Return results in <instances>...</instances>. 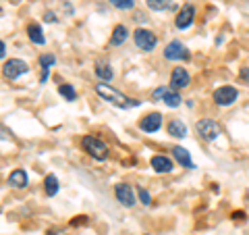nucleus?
<instances>
[{
	"instance_id": "obj_9",
	"label": "nucleus",
	"mask_w": 249,
	"mask_h": 235,
	"mask_svg": "<svg viewBox=\"0 0 249 235\" xmlns=\"http://www.w3.org/2000/svg\"><path fill=\"white\" fill-rule=\"evenodd\" d=\"M114 196L124 208L135 206V194H133V190H131V185H127V183L114 185Z\"/></svg>"
},
{
	"instance_id": "obj_11",
	"label": "nucleus",
	"mask_w": 249,
	"mask_h": 235,
	"mask_svg": "<svg viewBox=\"0 0 249 235\" xmlns=\"http://www.w3.org/2000/svg\"><path fill=\"white\" fill-rule=\"evenodd\" d=\"M193 17H196V9H193L191 4H183V9L178 11L177 19H175V25H177L178 29H187V27H191Z\"/></svg>"
},
{
	"instance_id": "obj_30",
	"label": "nucleus",
	"mask_w": 249,
	"mask_h": 235,
	"mask_svg": "<svg viewBox=\"0 0 249 235\" xmlns=\"http://www.w3.org/2000/svg\"><path fill=\"white\" fill-rule=\"evenodd\" d=\"M4 52H6V46H4V42H2V40H0V59L4 57Z\"/></svg>"
},
{
	"instance_id": "obj_16",
	"label": "nucleus",
	"mask_w": 249,
	"mask_h": 235,
	"mask_svg": "<svg viewBox=\"0 0 249 235\" xmlns=\"http://www.w3.org/2000/svg\"><path fill=\"white\" fill-rule=\"evenodd\" d=\"M168 133H170L173 137H178V139L185 137V136H187V127H185V123H183L181 119H173V121L168 123Z\"/></svg>"
},
{
	"instance_id": "obj_22",
	"label": "nucleus",
	"mask_w": 249,
	"mask_h": 235,
	"mask_svg": "<svg viewBox=\"0 0 249 235\" xmlns=\"http://www.w3.org/2000/svg\"><path fill=\"white\" fill-rule=\"evenodd\" d=\"M58 94L65 100H69V102H75V98H77V94H75V90L71 88L69 83H62V85H58Z\"/></svg>"
},
{
	"instance_id": "obj_23",
	"label": "nucleus",
	"mask_w": 249,
	"mask_h": 235,
	"mask_svg": "<svg viewBox=\"0 0 249 235\" xmlns=\"http://www.w3.org/2000/svg\"><path fill=\"white\" fill-rule=\"evenodd\" d=\"M110 4L121 11H131L135 6V0H110Z\"/></svg>"
},
{
	"instance_id": "obj_21",
	"label": "nucleus",
	"mask_w": 249,
	"mask_h": 235,
	"mask_svg": "<svg viewBox=\"0 0 249 235\" xmlns=\"http://www.w3.org/2000/svg\"><path fill=\"white\" fill-rule=\"evenodd\" d=\"M96 75H98L102 81H110L112 77H114L110 65H104V62H98V65H96Z\"/></svg>"
},
{
	"instance_id": "obj_26",
	"label": "nucleus",
	"mask_w": 249,
	"mask_h": 235,
	"mask_svg": "<svg viewBox=\"0 0 249 235\" xmlns=\"http://www.w3.org/2000/svg\"><path fill=\"white\" fill-rule=\"evenodd\" d=\"M44 21H48V23H54V21H56V15H54L52 11H46V13H44Z\"/></svg>"
},
{
	"instance_id": "obj_28",
	"label": "nucleus",
	"mask_w": 249,
	"mask_h": 235,
	"mask_svg": "<svg viewBox=\"0 0 249 235\" xmlns=\"http://www.w3.org/2000/svg\"><path fill=\"white\" fill-rule=\"evenodd\" d=\"M241 77H243V81L249 83V69H247V67H245V69H241Z\"/></svg>"
},
{
	"instance_id": "obj_6",
	"label": "nucleus",
	"mask_w": 249,
	"mask_h": 235,
	"mask_svg": "<svg viewBox=\"0 0 249 235\" xmlns=\"http://www.w3.org/2000/svg\"><path fill=\"white\" fill-rule=\"evenodd\" d=\"M133 40H135V46L137 48H142L143 52H150V50H154L156 48V36L152 34L150 29H135V34H133Z\"/></svg>"
},
{
	"instance_id": "obj_15",
	"label": "nucleus",
	"mask_w": 249,
	"mask_h": 235,
	"mask_svg": "<svg viewBox=\"0 0 249 235\" xmlns=\"http://www.w3.org/2000/svg\"><path fill=\"white\" fill-rule=\"evenodd\" d=\"M27 36H29V40L34 44H44L46 42L40 23H29V25H27Z\"/></svg>"
},
{
	"instance_id": "obj_17",
	"label": "nucleus",
	"mask_w": 249,
	"mask_h": 235,
	"mask_svg": "<svg viewBox=\"0 0 249 235\" xmlns=\"http://www.w3.org/2000/svg\"><path fill=\"white\" fill-rule=\"evenodd\" d=\"M9 183L13 187H25L27 185V173L23 169H15L13 173L9 175Z\"/></svg>"
},
{
	"instance_id": "obj_4",
	"label": "nucleus",
	"mask_w": 249,
	"mask_h": 235,
	"mask_svg": "<svg viewBox=\"0 0 249 235\" xmlns=\"http://www.w3.org/2000/svg\"><path fill=\"white\" fill-rule=\"evenodd\" d=\"M239 98V90L232 88V85H222L214 92V102L218 106H231L232 102H237Z\"/></svg>"
},
{
	"instance_id": "obj_19",
	"label": "nucleus",
	"mask_w": 249,
	"mask_h": 235,
	"mask_svg": "<svg viewBox=\"0 0 249 235\" xmlns=\"http://www.w3.org/2000/svg\"><path fill=\"white\" fill-rule=\"evenodd\" d=\"M58 179L54 177V175H46V179H44V190H46V196H56L58 194Z\"/></svg>"
},
{
	"instance_id": "obj_18",
	"label": "nucleus",
	"mask_w": 249,
	"mask_h": 235,
	"mask_svg": "<svg viewBox=\"0 0 249 235\" xmlns=\"http://www.w3.org/2000/svg\"><path fill=\"white\" fill-rule=\"evenodd\" d=\"M127 38H129L127 27H124V25H116V27L112 29L110 44H112V46H121V44H124V40H127Z\"/></svg>"
},
{
	"instance_id": "obj_3",
	"label": "nucleus",
	"mask_w": 249,
	"mask_h": 235,
	"mask_svg": "<svg viewBox=\"0 0 249 235\" xmlns=\"http://www.w3.org/2000/svg\"><path fill=\"white\" fill-rule=\"evenodd\" d=\"M29 71V67H27V62L25 60H21V59H9L4 62V67H2V75L6 77V79H19L21 75H25Z\"/></svg>"
},
{
	"instance_id": "obj_29",
	"label": "nucleus",
	"mask_w": 249,
	"mask_h": 235,
	"mask_svg": "<svg viewBox=\"0 0 249 235\" xmlns=\"http://www.w3.org/2000/svg\"><path fill=\"white\" fill-rule=\"evenodd\" d=\"M135 21H137V23H145L147 17H145V15H135Z\"/></svg>"
},
{
	"instance_id": "obj_12",
	"label": "nucleus",
	"mask_w": 249,
	"mask_h": 235,
	"mask_svg": "<svg viewBox=\"0 0 249 235\" xmlns=\"http://www.w3.org/2000/svg\"><path fill=\"white\" fill-rule=\"evenodd\" d=\"M160 125H162V115L160 113H150L139 121V129L147 131V133H154V131L160 129Z\"/></svg>"
},
{
	"instance_id": "obj_24",
	"label": "nucleus",
	"mask_w": 249,
	"mask_h": 235,
	"mask_svg": "<svg viewBox=\"0 0 249 235\" xmlns=\"http://www.w3.org/2000/svg\"><path fill=\"white\" fill-rule=\"evenodd\" d=\"M54 62H56L54 54H42V57H40V65H42V69H50Z\"/></svg>"
},
{
	"instance_id": "obj_1",
	"label": "nucleus",
	"mask_w": 249,
	"mask_h": 235,
	"mask_svg": "<svg viewBox=\"0 0 249 235\" xmlns=\"http://www.w3.org/2000/svg\"><path fill=\"white\" fill-rule=\"evenodd\" d=\"M96 92H98V96H102L104 100L112 102L114 106H119V108H135V106L142 104L139 100L124 96V94H121L119 90L110 88L108 83H98V85H96Z\"/></svg>"
},
{
	"instance_id": "obj_8",
	"label": "nucleus",
	"mask_w": 249,
	"mask_h": 235,
	"mask_svg": "<svg viewBox=\"0 0 249 235\" xmlns=\"http://www.w3.org/2000/svg\"><path fill=\"white\" fill-rule=\"evenodd\" d=\"M152 98L154 100H162V102H164L166 106H170V108H177L178 104L183 102L181 96H178V92L168 90V88H156L152 92Z\"/></svg>"
},
{
	"instance_id": "obj_31",
	"label": "nucleus",
	"mask_w": 249,
	"mask_h": 235,
	"mask_svg": "<svg viewBox=\"0 0 249 235\" xmlns=\"http://www.w3.org/2000/svg\"><path fill=\"white\" fill-rule=\"evenodd\" d=\"M48 235H65V233H62V231H60V233H54V231H48Z\"/></svg>"
},
{
	"instance_id": "obj_27",
	"label": "nucleus",
	"mask_w": 249,
	"mask_h": 235,
	"mask_svg": "<svg viewBox=\"0 0 249 235\" xmlns=\"http://www.w3.org/2000/svg\"><path fill=\"white\" fill-rule=\"evenodd\" d=\"M9 137H11V131L0 125V139H9Z\"/></svg>"
},
{
	"instance_id": "obj_2",
	"label": "nucleus",
	"mask_w": 249,
	"mask_h": 235,
	"mask_svg": "<svg viewBox=\"0 0 249 235\" xmlns=\"http://www.w3.org/2000/svg\"><path fill=\"white\" fill-rule=\"evenodd\" d=\"M81 146H83V150L88 152L91 158H96V160H104L106 156H108L106 144L102 142V139H98L96 136H83Z\"/></svg>"
},
{
	"instance_id": "obj_20",
	"label": "nucleus",
	"mask_w": 249,
	"mask_h": 235,
	"mask_svg": "<svg viewBox=\"0 0 249 235\" xmlns=\"http://www.w3.org/2000/svg\"><path fill=\"white\" fill-rule=\"evenodd\" d=\"M173 2L175 0H145L147 9H152V11H168V9H173Z\"/></svg>"
},
{
	"instance_id": "obj_7",
	"label": "nucleus",
	"mask_w": 249,
	"mask_h": 235,
	"mask_svg": "<svg viewBox=\"0 0 249 235\" xmlns=\"http://www.w3.org/2000/svg\"><path fill=\"white\" fill-rule=\"evenodd\" d=\"M164 59L166 60H187L189 59V50H187V46L178 40H173L166 44L164 48Z\"/></svg>"
},
{
	"instance_id": "obj_13",
	"label": "nucleus",
	"mask_w": 249,
	"mask_h": 235,
	"mask_svg": "<svg viewBox=\"0 0 249 235\" xmlns=\"http://www.w3.org/2000/svg\"><path fill=\"white\" fill-rule=\"evenodd\" d=\"M150 162H152V169L156 173H170V171H173V160L166 158V156L156 154V156H152Z\"/></svg>"
},
{
	"instance_id": "obj_14",
	"label": "nucleus",
	"mask_w": 249,
	"mask_h": 235,
	"mask_svg": "<svg viewBox=\"0 0 249 235\" xmlns=\"http://www.w3.org/2000/svg\"><path fill=\"white\" fill-rule=\"evenodd\" d=\"M173 154H175V160H177L178 164H181V167H185V169H196V164H193L191 156H189V152H187L185 148H181V146H175Z\"/></svg>"
},
{
	"instance_id": "obj_25",
	"label": "nucleus",
	"mask_w": 249,
	"mask_h": 235,
	"mask_svg": "<svg viewBox=\"0 0 249 235\" xmlns=\"http://www.w3.org/2000/svg\"><path fill=\"white\" fill-rule=\"evenodd\" d=\"M139 200H142V204H152V196L147 190H143V187H139Z\"/></svg>"
},
{
	"instance_id": "obj_5",
	"label": "nucleus",
	"mask_w": 249,
	"mask_h": 235,
	"mask_svg": "<svg viewBox=\"0 0 249 235\" xmlns=\"http://www.w3.org/2000/svg\"><path fill=\"white\" fill-rule=\"evenodd\" d=\"M197 133L204 139H208V142H214V139L220 136V125H218L214 119H201L197 121Z\"/></svg>"
},
{
	"instance_id": "obj_10",
	"label": "nucleus",
	"mask_w": 249,
	"mask_h": 235,
	"mask_svg": "<svg viewBox=\"0 0 249 235\" xmlns=\"http://www.w3.org/2000/svg\"><path fill=\"white\" fill-rule=\"evenodd\" d=\"M189 85V73L183 67H175L170 73V90H183Z\"/></svg>"
}]
</instances>
